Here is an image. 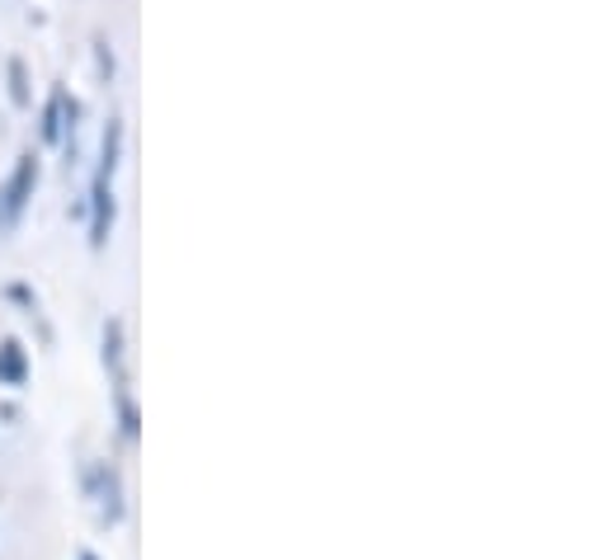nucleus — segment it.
<instances>
[{
	"mask_svg": "<svg viewBox=\"0 0 608 560\" xmlns=\"http://www.w3.org/2000/svg\"><path fill=\"white\" fill-rule=\"evenodd\" d=\"M38 189V155L34 151H24L20 161H14L10 170V179H5V189H0V217H20V212L28 208V198H34Z\"/></svg>",
	"mask_w": 608,
	"mask_h": 560,
	"instance_id": "nucleus-1",
	"label": "nucleus"
},
{
	"mask_svg": "<svg viewBox=\"0 0 608 560\" xmlns=\"http://www.w3.org/2000/svg\"><path fill=\"white\" fill-rule=\"evenodd\" d=\"M113 217H119V203H113V179H90V246L104 250L113 236Z\"/></svg>",
	"mask_w": 608,
	"mask_h": 560,
	"instance_id": "nucleus-2",
	"label": "nucleus"
},
{
	"mask_svg": "<svg viewBox=\"0 0 608 560\" xmlns=\"http://www.w3.org/2000/svg\"><path fill=\"white\" fill-rule=\"evenodd\" d=\"M42 141H48V147H66V90L62 85H57L52 90V99L48 104H42Z\"/></svg>",
	"mask_w": 608,
	"mask_h": 560,
	"instance_id": "nucleus-3",
	"label": "nucleus"
},
{
	"mask_svg": "<svg viewBox=\"0 0 608 560\" xmlns=\"http://www.w3.org/2000/svg\"><path fill=\"white\" fill-rule=\"evenodd\" d=\"M119 151H123V119L113 113V119L104 123V141H99V165H95L99 179H113V170H119Z\"/></svg>",
	"mask_w": 608,
	"mask_h": 560,
	"instance_id": "nucleus-4",
	"label": "nucleus"
},
{
	"mask_svg": "<svg viewBox=\"0 0 608 560\" xmlns=\"http://www.w3.org/2000/svg\"><path fill=\"white\" fill-rule=\"evenodd\" d=\"M28 382V353L20 349V339L0 344V386H24Z\"/></svg>",
	"mask_w": 608,
	"mask_h": 560,
	"instance_id": "nucleus-5",
	"label": "nucleus"
},
{
	"mask_svg": "<svg viewBox=\"0 0 608 560\" xmlns=\"http://www.w3.org/2000/svg\"><path fill=\"white\" fill-rule=\"evenodd\" d=\"M104 368L113 372V386H127V372H123V321H104Z\"/></svg>",
	"mask_w": 608,
	"mask_h": 560,
	"instance_id": "nucleus-6",
	"label": "nucleus"
},
{
	"mask_svg": "<svg viewBox=\"0 0 608 560\" xmlns=\"http://www.w3.org/2000/svg\"><path fill=\"white\" fill-rule=\"evenodd\" d=\"M95 481H99V505H104V519L113 523L123 513V490H119V481H113V471L109 466H99L95 471Z\"/></svg>",
	"mask_w": 608,
	"mask_h": 560,
	"instance_id": "nucleus-7",
	"label": "nucleus"
},
{
	"mask_svg": "<svg viewBox=\"0 0 608 560\" xmlns=\"http://www.w3.org/2000/svg\"><path fill=\"white\" fill-rule=\"evenodd\" d=\"M119 396V424H123V438H137V406H133V391L127 386H113Z\"/></svg>",
	"mask_w": 608,
	"mask_h": 560,
	"instance_id": "nucleus-8",
	"label": "nucleus"
},
{
	"mask_svg": "<svg viewBox=\"0 0 608 560\" xmlns=\"http://www.w3.org/2000/svg\"><path fill=\"white\" fill-rule=\"evenodd\" d=\"M10 95H14V104H28V71L20 57H10Z\"/></svg>",
	"mask_w": 608,
	"mask_h": 560,
	"instance_id": "nucleus-9",
	"label": "nucleus"
},
{
	"mask_svg": "<svg viewBox=\"0 0 608 560\" xmlns=\"http://www.w3.org/2000/svg\"><path fill=\"white\" fill-rule=\"evenodd\" d=\"M95 57H99V76H104V80H113V52H109L104 34H95Z\"/></svg>",
	"mask_w": 608,
	"mask_h": 560,
	"instance_id": "nucleus-10",
	"label": "nucleus"
},
{
	"mask_svg": "<svg viewBox=\"0 0 608 560\" xmlns=\"http://www.w3.org/2000/svg\"><path fill=\"white\" fill-rule=\"evenodd\" d=\"M76 560H99V556H95V551H80V556H76Z\"/></svg>",
	"mask_w": 608,
	"mask_h": 560,
	"instance_id": "nucleus-11",
	"label": "nucleus"
}]
</instances>
